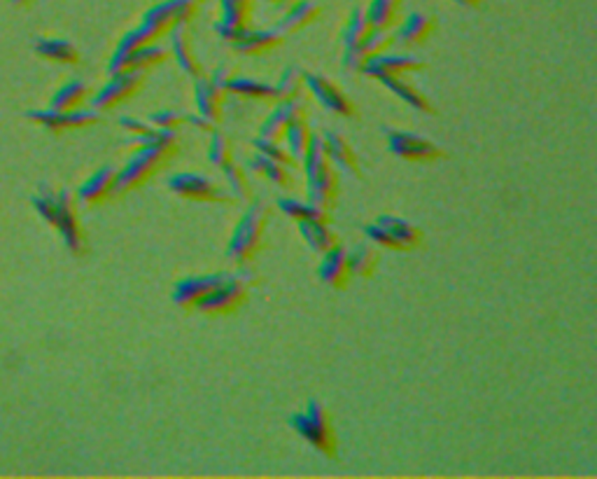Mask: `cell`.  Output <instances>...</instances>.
<instances>
[{
	"instance_id": "74e56055",
	"label": "cell",
	"mask_w": 597,
	"mask_h": 479,
	"mask_svg": "<svg viewBox=\"0 0 597 479\" xmlns=\"http://www.w3.org/2000/svg\"><path fill=\"white\" fill-rule=\"evenodd\" d=\"M366 31H369V22H366L364 10H362V7H353V10H350L348 22H346V26L341 29L343 47H348L353 45V42L360 40Z\"/></svg>"
},
{
	"instance_id": "f1b7e54d",
	"label": "cell",
	"mask_w": 597,
	"mask_h": 479,
	"mask_svg": "<svg viewBox=\"0 0 597 479\" xmlns=\"http://www.w3.org/2000/svg\"><path fill=\"white\" fill-rule=\"evenodd\" d=\"M33 47L35 52L49 61H58V64H75L77 61L75 45L66 38H38Z\"/></svg>"
},
{
	"instance_id": "ee69618b",
	"label": "cell",
	"mask_w": 597,
	"mask_h": 479,
	"mask_svg": "<svg viewBox=\"0 0 597 479\" xmlns=\"http://www.w3.org/2000/svg\"><path fill=\"white\" fill-rule=\"evenodd\" d=\"M197 14V0H173V22L189 23Z\"/></svg>"
},
{
	"instance_id": "8992f818",
	"label": "cell",
	"mask_w": 597,
	"mask_h": 479,
	"mask_svg": "<svg viewBox=\"0 0 597 479\" xmlns=\"http://www.w3.org/2000/svg\"><path fill=\"white\" fill-rule=\"evenodd\" d=\"M383 131L388 136V150L401 159L427 162V159H439L443 155L441 147L425 136H417L413 131H399V129H383Z\"/></svg>"
},
{
	"instance_id": "7bdbcfd3",
	"label": "cell",
	"mask_w": 597,
	"mask_h": 479,
	"mask_svg": "<svg viewBox=\"0 0 597 479\" xmlns=\"http://www.w3.org/2000/svg\"><path fill=\"white\" fill-rule=\"evenodd\" d=\"M147 122H150L152 127L178 129L182 122H185V115H182V112H178V111H169V108H163V111L152 112V115L147 117Z\"/></svg>"
},
{
	"instance_id": "2e32d148",
	"label": "cell",
	"mask_w": 597,
	"mask_h": 479,
	"mask_svg": "<svg viewBox=\"0 0 597 479\" xmlns=\"http://www.w3.org/2000/svg\"><path fill=\"white\" fill-rule=\"evenodd\" d=\"M306 111V103L299 96H287V99H280V103H276L271 112H268L259 124V136H268V138H280L283 129L287 127L290 120L303 115Z\"/></svg>"
},
{
	"instance_id": "f35d334b",
	"label": "cell",
	"mask_w": 597,
	"mask_h": 479,
	"mask_svg": "<svg viewBox=\"0 0 597 479\" xmlns=\"http://www.w3.org/2000/svg\"><path fill=\"white\" fill-rule=\"evenodd\" d=\"M140 22H147L157 31L166 33V29L173 23V0H162L157 5H152L150 10H145Z\"/></svg>"
},
{
	"instance_id": "3957f363",
	"label": "cell",
	"mask_w": 597,
	"mask_h": 479,
	"mask_svg": "<svg viewBox=\"0 0 597 479\" xmlns=\"http://www.w3.org/2000/svg\"><path fill=\"white\" fill-rule=\"evenodd\" d=\"M290 426L299 438L306 439V442L311 444L313 449H318L320 454L331 456L334 454V449H337L334 430H331L329 423V414H327L325 404L318 403V400H308L303 412H294V414H290Z\"/></svg>"
},
{
	"instance_id": "52a82bcc",
	"label": "cell",
	"mask_w": 597,
	"mask_h": 479,
	"mask_svg": "<svg viewBox=\"0 0 597 479\" xmlns=\"http://www.w3.org/2000/svg\"><path fill=\"white\" fill-rule=\"evenodd\" d=\"M49 225H54V227L58 229L66 248H68L73 255H80L82 248H84V239H82L80 225H77L75 210H73V197H70L68 190H61V192H57Z\"/></svg>"
},
{
	"instance_id": "f6af8a7d",
	"label": "cell",
	"mask_w": 597,
	"mask_h": 479,
	"mask_svg": "<svg viewBox=\"0 0 597 479\" xmlns=\"http://www.w3.org/2000/svg\"><path fill=\"white\" fill-rule=\"evenodd\" d=\"M364 234H366V239L373 241L376 245H383V248H395V244H392V239H390V234L385 232L378 222H369V225H364Z\"/></svg>"
},
{
	"instance_id": "7dc6e473",
	"label": "cell",
	"mask_w": 597,
	"mask_h": 479,
	"mask_svg": "<svg viewBox=\"0 0 597 479\" xmlns=\"http://www.w3.org/2000/svg\"><path fill=\"white\" fill-rule=\"evenodd\" d=\"M232 75H233V73H232V66L220 64V66H217V68L213 70V73H210L208 80L213 82L215 87L220 89V92H226V82H229V77H232Z\"/></svg>"
},
{
	"instance_id": "816d5d0a",
	"label": "cell",
	"mask_w": 597,
	"mask_h": 479,
	"mask_svg": "<svg viewBox=\"0 0 597 479\" xmlns=\"http://www.w3.org/2000/svg\"><path fill=\"white\" fill-rule=\"evenodd\" d=\"M264 3H292V0H264Z\"/></svg>"
},
{
	"instance_id": "ba28073f",
	"label": "cell",
	"mask_w": 597,
	"mask_h": 479,
	"mask_svg": "<svg viewBox=\"0 0 597 479\" xmlns=\"http://www.w3.org/2000/svg\"><path fill=\"white\" fill-rule=\"evenodd\" d=\"M245 292H248V286L233 279L232 271H229V276L222 280L220 286H215L213 290H208L201 299L194 302V309L198 314H226V311L236 309L238 304L243 302Z\"/></svg>"
},
{
	"instance_id": "5bb4252c",
	"label": "cell",
	"mask_w": 597,
	"mask_h": 479,
	"mask_svg": "<svg viewBox=\"0 0 597 479\" xmlns=\"http://www.w3.org/2000/svg\"><path fill=\"white\" fill-rule=\"evenodd\" d=\"M229 276V271H217V274H206V276H187L180 279L173 286L171 297L178 306H194L197 299H201L208 290H213L215 286H220L222 280Z\"/></svg>"
},
{
	"instance_id": "4316f807",
	"label": "cell",
	"mask_w": 597,
	"mask_h": 479,
	"mask_svg": "<svg viewBox=\"0 0 597 479\" xmlns=\"http://www.w3.org/2000/svg\"><path fill=\"white\" fill-rule=\"evenodd\" d=\"M334 194H337L334 169H327L322 173L313 175V178H306V201H311V204L329 210V206L334 204Z\"/></svg>"
},
{
	"instance_id": "44dd1931",
	"label": "cell",
	"mask_w": 597,
	"mask_h": 479,
	"mask_svg": "<svg viewBox=\"0 0 597 479\" xmlns=\"http://www.w3.org/2000/svg\"><path fill=\"white\" fill-rule=\"evenodd\" d=\"M280 42H283V33L276 26L271 29H248L245 26L243 33L238 35L236 40H232V49L238 54H259L278 47Z\"/></svg>"
},
{
	"instance_id": "5b68a950",
	"label": "cell",
	"mask_w": 597,
	"mask_h": 479,
	"mask_svg": "<svg viewBox=\"0 0 597 479\" xmlns=\"http://www.w3.org/2000/svg\"><path fill=\"white\" fill-rule=\"evenodd\" d=\"M140 82H143V70H119V73H112L108 80L101 84V89L93 93L92 99H89V105H92L93 111H105V108H112L119 101L128 99L136 89L140 87Z\"/></svg>"
},
{
	"instance_id": "f546056e",
	"label": "cell",
	"mask_w": 597,
	"mask_h": 479,
	"mask_svg": "<svg viewBox=\"0 0 597 479\" xmlns=\"http://www.w3.org/2000/svg\"><path fill=\"white\" fill-rule=\"evenodd\" d=\"M296 225H299V234L303 236V241L311 245V251L325 253L329 245L337 244V236L327 227L325 220H296Z\"/></svg>"
},
{
	"instance_id": "1f68e13d",
	"label": "cell",
	"mask_w": 597,
	"mask_h": 479,
	"mask_svg": "<svg viewBox=\"0 0 597 479\" xmlns=\"http://www.w3.org/2000/svg\"><path fill=\"white\" fill-rule=\"evenodd\" d=\"M276 206L283 210L285 216L292 217V220H325L329 210L322 208V206H315L311 201H303L299 197H278L276 199Z\"/></svg>"
},
{
	"instance_id": "60d3db41",
	"label": "cell",
	"mask_w": 597,
	"mask_h": 479,
	"mask_svg": "<svg viewBox=\"0 0 597 479\" xmlns=\"http://www.w3.org/2000/svg\"><path fill=\"white\" fill-rule=\"evenodd\" d=\"M252 147H255V150L259 152V155H264V157L278 159V162L290 164V157H287V152H285V147L280 146L278 138H268V136H257V138H252Z\"/></svg>"
},
{
	"instance_id": "836d02e7",
	"label": "cell",
	"mask_w": 597,
	"mask_h": 479,
	"mask_svg": "<svg viewBox=\"0 0 597 479\" xmlns=\"http://www.w3.org/2000/svg\"><path fill=\"white\" fill-rule=\"evenodd\" d=\"M166 57H169V52H166V47L159 45L157 40H154V42H145V45L136 47L134 52H131V57H128V66H127V68L147 70V68H152V66L163 64V61H166Z\"/></svg>"
},
{
	"instance_id": "d6986e66",
	"label": "cell",
	"mask_w": 597,
	"mask_h": 479,
	"mask_svg": "<svg viewBox=\"0 0 597 479\" xmlns=\"http://www.w3.org/2000/svg\"><path fill=\"white\" fill-rule=\"evenodd\" d=\"M115 166H110V164H105V166H101V169L93 171L89 178H84V182H82L80 187H77V201L80 204H99V201H103L105 197H110L112 194V182H115Z\"/></svg>"
},
{
	"instance_id": "e0dca14e",
	"label": "cell",
	"mask_w": 597,
	"mask_h": 479,
	"mask_svg": "<svg viewBox=\"0 0 597 479\" xmlns=\"http://www.w3.org/2000/svg\"><path fill=\"white\" fill-rule=\"evenodd\" d=\"M322 138H325V155L331 169L348 175V178H355L357 175V162H355V152L350 150L348 140L334 129H325Z\"/></svg>"
},
{
	"instance_id": "e575fe53",
	"label": "cell",
	"mask_w": 597,
	"mask_h": 479,
	"mask_svg": "<svg viewBox=\"0 0 597 479\" xmlns=\"http://www.w3.org/2000/svg\"><path fill=\"white\" fill-rule=\"evenodd\" d=\"M346 264L350 276H369L376 267V253L369 244H357L346 251Z\"/></svg>"
},
{
	"instance_id": "d590c367",
	"label": "cell",
	"mask_w": 597,
	"mask_h": 479,
	"mask_svg": "<svg viewBox=\"0 0 597 479\" xmlns=\"http://www.w3.org/2000/svg\"><path fill=\"white\" fill-rule=\"evenodd\" d=\"M220 171H222V178H224L226 192L232 194V199H236V201H245L250 194L248 181H245V171L241 169L236 162H232V159L222 164Z\"/></svg>"
},
{
	"instance_id": "681fc988",
	"label": "cell",
	"mask_w": 597,
	"mask_h": 479,
	"mask_svg": "<svg viewBox=\"0 0 597 479\" xmlns=\"http://www.w3.org/2000/svg\"><path fill=\"white\" fill-rule=\"evenodd\" d=\"M455 3H458V5H462V7H474V5H478L481 0H455Z\"/></svg>"
},
{
	"instance_id": "cb8c5ba5",
	"label": "cell",
	"mask_w": 597,
	"mask_h": 479,
	"mask_svg": "<svg viewBox=\"0 0 597 479\" xmlns=\"http://www.w3.org/2000/svg\"><path fill=\"white\" fill-rule=\"evenodd\" d=\"M226 92L238 96V99H252V101H273L276 96V87L267 80H257L250 75H232L226 82Z\"/></svg>"
},
{
	"instance_id": "7402d4cb",
	"label": "cell",
	"mask_w": 597,
	"mask_h": 479,
	"mask_svg": "<svg viewBox=\"0 0 597 479\" xmlns=\"http://www.w3.org/2000/svg\"><path fill=\"white\" fill-rule=\"evenodd\" d=\"M194 101H197L198 115L206 117L210 124H215L222 117V103H224V92L215 87L208 77H194Z\"/></svg>"
},
{
	"instance_id": "d6a6232c",
	"label": "cell",
	"mask_w": 597,
	"mask_h": 479,
	"mask_svg": "<svg viewBox=\"0 0 597 479\" xmlns=\"http://www.w3.org/2000/svg\"><path fill=\"white\" fill-rule=\"evenodd\" d=\"M399 12V0H369L364 14L372 29H390Z\"/></svg>"
},
{
	"instance_id": "ffe728a7",
	"label": "cell",
	"mask_w": 597,
	"mask_h": 479,
	"mask_svg": "<svg viewBox=\"0 0 597 479\" xmlns=\"http://www.w3.org/2000/svg\"><path fill=\"white\" fill-rule=\"evenodd\" d=\"M322 260H320L318 276L320 280L329 288H343L346 280H348V264H346V248L341 244L329 245L325 253H320Z\"/></svg>"
},
{
	"instance_id": "277c9868",
	"label": "cell",
	"mask_w": 597,
	"mask_h": 479,
	"mask_svg": "<svg viewBox=\"0 0 597 479\" xmlns=\"http://www.w3.org/2000/svg\"><path fill=\"white\" fill-rule=\"evenodd\" d=\"M166 187L178 197L194 199V201H232L226 187H220L213 178L197 171H180L166 178Z\"/></svg>"
},
{
	"instance_id": "83f0119b",
	"label": "cell",
	"mask_w": 597,
	"mask_h": 479,
	"mask_svg": "<svg viewBox=\"0 0 597 479\" xmlns=\"http://www.w3.org/2000/svg\"><path fill=\"white\" fill-rule=\"evenodd\" d=\"M378 82H381L385 89H390V92L395 93L397 99L404 101L406 105H411L413 111L432 112V105H429V101L425 99L423 93L417 92L413 84H408V82H406L401 75H383V77H378Z\"/></svg>"
},
{
	"instance_id": "4dcf8cb0",
	"label": "cell",
	"mask_w": 597,
	"mask_h": 479,
	"mask_svg": "<svg viewBox=\"0 0 597 479\" xmlns=\"http://www.w3.org/2000/svg\"><path fill=\"white\" fill-rule=\"evenodd\" d=\"M87 82L80 80V77H70L66 80L57 92L52 93L49 99V108H57V111H68V108H75L82 101L87 99Z\"/></svg>"
},
{
	"instance_id": "484cf974",
	"label": "cell",
	"mask_w": 597,
	"mask_h": 479,
	"mask_svg": "<svg viewBox=\"0 0 597 479\" xmlns=\"http://www.w3.org/2000/svg\"><path fill=\"white\" fill-rule=\"evenodd\" d=\"M280 136H283V147L285 152H287L290 162H302L303 152H306L308 146V138H311V127H308V122L303 120V115L290 120Z\"/></svg>"
},
{
	"instance_id": "8fae6325",
	"label": "cell",
	"mask_w": 597,
	"mask_h": 479,
	"mask_svg": "<svg viewBox=\"0 0 597 479\" xmlns=\"http://www.w3.org/2000/svg\"><path fill=\"white\" fill-rule=\"evenodd\" d=\"M303 87L311 92V96H313L325 111L341 117L355 115V108L348 101V96H346L334 82L327 80L325 75H320V73H303Z\"/></svg>"
},
{
	"instance_id": "603a6c76",
	"label": "cell",
	"mask_w": 597,
	"mask_h": 479,
	"mask_svg": "<svg viewBox=\"0 0 597 479\" xmlns=\"http://www.w3.org/2000/svg\"><path fill=\"white\" fill-rule=\"evenodd\" d=\"M376 222L390 234V239H392L397 251H411V248H417V245H420V239H423V236H420V229L413 227L411 222L404 220V217L383 213V216L376 217Z\"/></svg>"
},
{
	"instance_id": "d4e9b609",
	"label": "cell",
	"mask_w": 597,
	"mask_h": 479,
	"mask_svg": "<svg viewBox=\"0 0 597 479\" xmlns=\"http://www.w3.org/2000/svg\"><path fill=\"white\" fill-rule=\"evenodd\" d=\"M320 5L315 0H292V5L285 10L283 17L276 22V29L280 33H294V31L303 29L308 23L318 17Z\"/></svg>"
},
{
	"instance_id": "ab89813d",
	"label": "cell",
	"mask_w": 597,
	"mask_h": 479,
	"mask_svg": "<svg viewBox=\"0 0 597 479\" xmlns=\"http://www.w3.org/2000/svg\"><path fill=\"white\" fill-rule=\"evenodd\" d=\"M208 159L213 166H217V169H220L222 164L232 159V146H229V138H226L222 131H217V129H210Z\"/></svg>"
},
{
	"instance_id": "f907efd6",
	"label": "cell",
	"mask_w": 597,
	"mask_h": 479,
	"mask_svg": "<svg viewBox=\"0 0 597 479\" xmlns=\"http://www.w3.org/2000/svg\"><path fill=\"white\" fill-rule=\"evenodd\" d=\"M14 5H26V3H31V0H12Z\"/></svg>"
},
{
	"instance_id": "7c38bea8",
	"label": "cell",
	"mask_w": 597,
	"mask_h": 479,
	"mask_svg": "<svg viewBox=\"0 0 597 479\" xmlns=\"http://www.w3.org/2000/svg\"><path fill=\"white\" fill-rule=\"evenodd\" d=\"M385 47H390V29H372V26H369V31L362 35L360 40L343 47V68L360 70L362 61H364L369 54L381 52Z\"/></svg>"
},
{
	"instance_id": "8d00e7d4",
	"label": "cell",
	"mask_w": 597,
	"mask_h": 479,
	"mask_svg": "<svg viewBox=\"0 0 597 479\" xmlns=\"http://www.w3.org/2000/svg\"><path fill=\"white\" fill-rule=\"evenodd\" d=\"M276 96L278 99H287V96H299V92H302L303 87V70L299 68L296 64H290L285 66V70L278 75V80H276Z\"/></svg>"
},
{
	"instance_id": "c3c4849f",
	"label": "cell",
	"mask_w": 597,
	"mask_h": 479,
	"mask_svg": "<svg viewBox=\"0 0 597 479\" xmlns=\"http://www.w3.org/2000/svg\"><path fill=\"white\" fill-rule=\"evenodd\" d=\"M185 122H189L192 127H197V129H203V131H210V129H213V124H210L208 120L201 115H185Z\"/></svg>"
},
{
	"instance_id": "4fadbf2b",
	"label": "cell",
	"mask_w": 597,
	"mask_h": 479,
	"mask_svg": "<svg viewBox=\"0 0 597 479\" xmlns=\"http://www.w3.org/2000/svg\"><path fill=\"white\" fill-rule=\"evenodd\" d=\"M248 0H220V19L215 22V33L226 42L236 40L248 26Z\"/></svg>"
},
{
	"instance_id": "9a60e30c",
	"label": "cell",
	"mask_w": 597,
	"mask_h": 479,
	"mask_svg": "<svg viewBox=\"0 0 597 479\" xmlns=\"http://www.w3.org/2000/svg\"><path fill=\"white\" fill-rule=\"evenodd\" d=\"M187 26H189V23L173 22L169 29H166V33H169V49L185 75L198 77L201 75V70H198L197 57H194L192 52V40H189V31H187Z\"/></svg>"
},
{
	"instance_id": "b9f144b4",
	"label": "cell",
	"mask_w": 597,
	"mask_h": 479,
	"mask_svg": "<svg viewBox=\"0 0 597 479\" xmlns=\"http://www.w3.org/2000/svg\"><path fill=\"white\" fill-rule=\"evenodd\" d=\"M261 175H267L273 185L287 187L290 185V169L287 164L278 162V159H268L264 157V166H261Z\"/></svg>"
},
{
	"instance_id": "9c48e42d",
	"label": "cell",
	"mask_w": 597,
	"mask_h": 479,
	"mask_svg": "<svg viewBox=\"0 0 597 479\" xmlns=\"http://www.w3.org/2000/svg\"><path fill=\"white\" fill-rule=\"evenodd\" d=\"M423 68V58L416 57V54H406V52H373L362 61L360 73H364L366 77H383V75H404L408 70Z\"/></svg>"
},
{
	"instance_id": "bcb514c9",
	"label": "cell",
	"mask_w": 597,
	"mask_h": 479,
	"mask_svg": "<svg viewBox=\"0 0 597 479\" xmlns=\"http://www.w3.org/2000/svg\"><path fill=\"white\" fill-rule=\"evenodd\" d=\"M119 127L127 129L128 134H145V131H150V129H152V124L147 122V120H138V117L122 115V117H119Z\"/></svg>"
},
{
	"instance_id": "6da1fadb",
	"label": "cell",
	"mask_w": 597,
	"mask_h": 479,
	"mask_svg": "<svg viewBox=\"0 0 597 479\" xmlns=\"http://www.w3.org/2000/svg\"><path fill=\"white\" fill-rule=\"evenodd\" d=\"M171 152H173V147L159 146V143H154V146L134 147V152L128 155L122 169L115 171L112 194L119 197V194L138 187L140 182L145 181V178H150V175L162 166L163 159H169Z\"/></svg>"
},
{
	"instance_id": "ac0fdd59",
	"label": "cell",
	"mask_w": 597,
	"mask_h": 479,
	"mask_svg": "<svg viewBox=\"0 0 597 479\" xmlns=\"http://www.w3.org/2000/svg\"><path fill=\"white\" fill-rule=\"evenodd\" d=\"M432 17H427L425 12H408L399 22L395 31H390V45L397 47H411L423 42L432 31Z\"/></svg>"
},
{
	"instance_id": "7a4b0ae2",
	"label": "cell",
	"mask_w": 597,
	"mask_h": 479,
	"mask_svg": "<svg viewBox=\"0 0 597 479\" xmlns=\"http://www.w3.org/2000/svg\"><path fill=\"white\" fill-rule=\"evenodd\" d=\"M264 222H267V208L261 201H250L245 206L243 216L236 222L229 244H226V257L233 262L243 264L255 255L264 236Z\"/></svg>"
},
{
	"instance_id": "30bf717a",
	"label": "cell",
	"mask_w": 597,
	"mask_h": 479,
	"mask_svg": "<svg viewBox=\"0 0 597 479\" xmlns=\"http://www.w3.org/2000/svg\"><path fill=\"white\" fill-rule=\"evenodd\" d=\"M31 122L40 124V127L52 129V131H61V129H75V127H87L99 120V111H93L92 105H75L68 111H57V108H45V111H31L26 112Z\"/></svg>"
}]
</instances>
